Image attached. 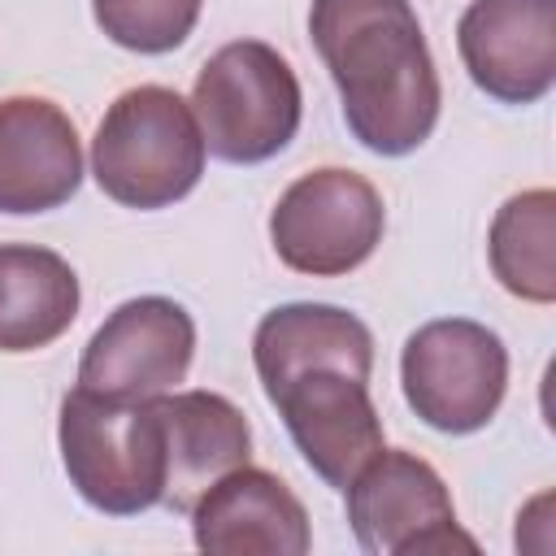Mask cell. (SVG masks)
<instances>
[{
	"instance_id": "cell-1",
	"label": "cell",
	"mask_w": 556,
	"mask_h": 556,
	"mask_svg": "<svg viewBox=\"0 0 556 556\" xmlns=\"http://www.w3.org/2000/svg\"><path fill=\"white\" fill-rule=\"evenodd\" d=\"M308 35L365 152L408 156L434 135L443 87L408 0H313Z\"/></svg>"
},
{
	"instance_id": "cell-2",
	"label": "cell",
	"mask_w": 556,
	"mask_h": 556,
	"mask_svg": "<svg viewBox=\"0 0 556 556\" xmlns=\"http://www.w3.org/2000/svg\"><path fill=\"white\" fill-rule=\"evenodd\" d=\"M204 135L191 104L161 83L122 91L91 139V178L122 208H169L204 174Z\"/></svg>"
},
{
	"instance_id": "cell-3",
	"label": "cell",
	"mask_w": 556,
	"mask_h": 556,
	"mask_svg": "<svg viewBox=\"0 0 556 556\" xmlns=\"http://www.w3.org/2000/svg\"><path fill=\"white\" fill-rule=\"evenodd\" d=\"M70 486L109 517H135L165 495V421L152 400H104L74 387L56 417Z\"/></svg>"
},
{
	"instance_id": "cell-4",
	"label": "cell",
	"mask_w": 556,
	"mask_h": 556,
	"mask_svg": "<svg viewBox=\"0 0 556 556\" xmlns=\"http://www.w3.org/2000/svg\"><path fill=\"white\" fill-rule=\"evenodd\" d=\"M191 113L208 156L226 165H261L278 156L304 117V96L291 61L265 39L222 43L195 74Z\"/></svg>"
},
{
	"instance_id": "cell-5",
	"label": "cell",
	"mask_w": 556,
	"mask_h": 556,
	"mask_svg": "<svg viewBox=\"0 0 556 556\" xmlns=\"http://www.w3.org/2000/svg\"><path fill=\"white\" fill-rule=\"evenodd\" d=\"M400 387L430 430L473 434L504 404L508 348L482 321L434 317L408 334L400 352Z\"/></svg>"
},
{
	"instance_id": "cell-6",
	"label": "cell",
	"mask_w": 556,
	"mask_h": 556,
	"mask_svg": "<svg viewBox=\"0 0 556 556\" xmlns=\"http://www.w3.org/2000/svg\"><path fill=\"white\" fill-rule=\"evenodd\" d=\"M387 230L378 187L343 165L300 174L269 213V243L278 261L308 278L352 274L374 256Z\"/></svg>"
},
{
	"instance_id": "cell-7",
	"label": "cell",
	"mask_w": 556,
	"mask_h": 556,
	"mask_svg": "<svg viewBox=\"0 0 556 556\" xmlns=\"http://www.w3.org/2000/svg\"><path fill=\"white\" fill-rule=\"evenodd\" d=\"M348 521L374 556H430V552H478L456 526L447 482L430 460L404 447H382L343 486Z\"/></svg>"
},
{
	"instance_id": "cell-8",
	"label": "cell",
	"mask_w": 556,
	"mask_h": 556,
	"mask_svg": "<svg viewBox=\"0 0 556 556\" xmlns=\"http://www.w3.org/2000/svg\"><path fill=\"white\" fill-rule=\"evenodd\" d=\"M195 356V321L169 295L117 304L87 339L78 387L104 400H152L174 391Z\"/></svg>"
},
{
	"instance_id": "cell-9",
	"label": "cell",
	"mask_w": 556,
	"mask_h": 556,
	"mask_svg": "<svg viewBox=\"0 0 556 556\" xmlns=\"http://www.w3.org/2000/svg\"><path fill=\"white\" fill-rule=\"evenodd\" d=\"M456 52L491 100H543L556 83V0H469L456 22Z\"/></svg>"
},
{
	"instance_id": "cell-10",
	"label": "cell",
	"mask_w": 556,
	"mask_h": 556,
	"mask_svg": "<svg viewBox=\"0 0 556 556\" xmlns=\"http://www.w3.org/2000/svg\"><path fill=\"white\" fill-rule=\"evenodd\" d=\"M269 404L278 408L308 469L334 491H343L361 473V465L387 447L369 382L343 369H304L282 382Z\"/></svg>"
},
{
	"instance_id": "cell-11",
	"label": "cell",
	"mask_w": 556,
	"mask_h": 556,
	"mask_svg": "<svg viewBox=\"0 0 556 556\" xmlns=\"http://www.w3.org/2000/svg\"><path fill=\"white\" fill-rule=\"evenodd\" d=\"M191 534L208 556H304L313 547L300 495L256 465L230 469L191 504Z\"/></svg>"
},
{
	"instance_id": "cell-12",
	"label": "cell",
	"mask_w": 556,
	"mask_h": 556,
	"mask_svg": "<svg viewBox=\"0 0 556 556\" xmlns=\"http://www.w3.org/2000/svg\"><path fill=\"white\" fill-rule=\"evenodd\" d=\"M83 182V143L48 96L0 100V213L30 217L61 208Z\"/></svg>"
},
{
	"instance_id": "cell-13",
	"label": "cell",
	"mask_w": 556,
	"mask_h": 556,
	"mask_svg": "<svg viewBox=\"0 0 556 556\" xmlns=\"http://www.w3.org/2000/svg\"><path fill=\"white\" fill-rule=\"evenodd\" d=\"M165 421V495L161 504L174 513H191V504L230 469L252 456V426L239 404L217 391H165L156 395Z\"/></svg>"
},
{
	"instance_id": "cell-14",
	"label": "cell",
	"mask_w": 556,
	"mask_h": 556,
	"mask_svg": "<svg viewBox=\"0 0 556 556\" xmlns=\"http://www.w3.org/2000/svg\"><path fill=\"white\" fill-rule=\"evenodd\" d=\"M252 365L265 400L304 369H343L352 378L374 374V334L369 326L334 304H278L256 321Z\"/></svg>"
},
{
	"instance_id": "cell-15",
	"label": "cell",
	"mask_w": 556,
	"mask_h": 556,
	"mask_svg": "<svg viewBox=\"0 0 556 556\" xmlns=\"http://www.w3.org/2000/svg\"><path fill=\"white\" fill-rule=\"evenodd\" d=\"M83 291L74 265L35 243H0V352H39L78 317Z\"/></svg>"
},
{
	"instance_id": "cell-16",
	"label": "cell",
	"mask_w": 556,
	"mask_h": 556,
	"mask_svg": "<svg viewBox=\"0 0 556 556\" xmlns=\"http://www.w3.org/2000/svg\"><path fill=\"white\" fill-rule=\"evenodd\" d=\"M491 274L500 287L526 304L556 300V191L530 187L495 208L486 235Z\"/></svg>"
},
{
	"instance_id": "cell-17",
	"label": "cell",
	"mask_w": 556,
	"mask_h": 556,
	"mask_svg": "<svg viewBox=\"0 0 556 556\" xmlns=\"http://www.w3.org/2000/svg\"><path fill=\"white\" fill-rule=\"evenodd\" d=\"M204 0H91L96 26L126 52L165 56L187 43Z\"/></svg>"
}]
</instances>
